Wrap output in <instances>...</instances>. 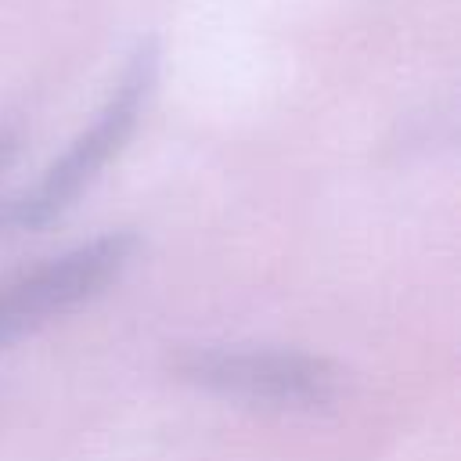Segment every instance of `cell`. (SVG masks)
<instances>
[{
    "instance_id": "obj_2",
    "label": "cell",
    "mask_w": 461,
    "mask_h": 461,
    "mask_svg": "<svg viewBox=\"0 0 461 461\" xmlns=\"http://www.w3.org/2000/svg\"><path fill=\"white\" fill-rule=\"evenodd\" d=\"M173 371L209 396L267 411H324L346 385L335 360L295 346H191Z\"/></svg>"
},
{
    "instance_id": "obj_1",
    "label": "cell",
    "mask_w": 461,
    "mask_h": 461,
    "mask_svg": "<svg viewBox=\"0 0 461 461\" xmlns=\"http://www.w3.org/2000/svg\"><path fill=\"white\" fill-rule=\"evenodd\" d=\"M155 83H158V43L140 40L126 58L112 94L90 119V126L76 133V140L40 173L36 184L7 198L11 227L40 230L58 216H65L83 198V191L104 173V166L130 144L155 94Z\"/></svg>"
},
{
    "instance_id": "obj_3",
    "label": "cell",
    "mask_w": 461,
    "mask_h": 461,
    "mask_svg": "<svg viewBox=\"0 0 461 461\" xmlns=\"http://www.w3.org/2000/svg\"><path fill=\"white\" fill-rule=\"evenodd\" d=\"M140 252V234L104 230L79 241L36 267H25L0 281V353L36 328L86 306L112 288Z\"/></svg>"
},
{
    "instance_id": "obj_5",
    "label": "cell",
    "mask_w": 461,
    "mask_h": 461,
    "mask_svg": "<svg viewBox=\"0 0 461 461\" xmlns=\"http://www.w3.org/2000/svg\"><path fill=\"white\" fill-rule=\"evenodd\" d=\"M11 227V212H7V198H0V230Z\"/></svg>"
},
{
    "instance_id": "obj_4",
    "label": "cell",
    "mask_w": 461,
    "mask_h": 461,
    "mask_svg": "<svg viewBox=\"0 0 461 461\" xmlns=\"http://www.w3.org/2000/svg\"><path fill=\"white\" fill-rule=\"evenodd\" d=\"M18 151H22V130L11 122H0V173L18 158Z\"/></svg>"
}]
</instances>
